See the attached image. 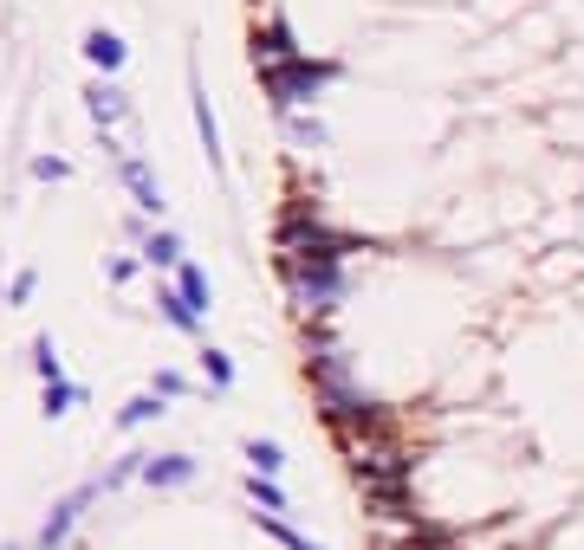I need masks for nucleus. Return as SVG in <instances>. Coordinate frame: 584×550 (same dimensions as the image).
Masks as SVG:
<instances>
[{
    "instance_id": "f3484780",
    "label": "nucleus",
    "mask_w": 584,
    "mask_h": 550,
    "mask_svg": "<svg viewBox=\"0 0 584 550\" xmlns=\"http://www.w3.org/2000/svg\"><path fill=\"white\" fill-rule=\"evenodd\" d=\"M254 518H260V531H267L273 544H286V550H325V544H311L306 531H293L286 518H267V512H254Z\"/></svg>"
},
{
    "instance_id": "20e7f679",
    "label": "nucleus",
    "mask_w": 584,
    "mask_h": 550,
    "mask_svg": "<svg viewBox=\"0 0 584 550\" xmlns=\"http://www.w3.org/2000/svg\"><path fill=\"white\" fill-rule=\"evenodd\" d=\"M91 499H105V479H85L78 492H66V499L46 512V524H39L33 544H39V550H59V544H66V538L78 531V518H85V506H91Z\"/></svg>"
},
{
    "instance_id": "aec40b11",
    "label": "nucleus",
    "mask_w": 584,
    "mask_h": 550,
    "mask_svg": "<svg viewBox=\"0 0 584 550\" xmlns=\"http://www.w3.org/2000/svg\"><path fill=\"white\" fill-rule=\"evenodd\" d=\"M143 460H150V453H123V460H117L111 473H105V492H117V486H130V479H143Z\"/></svg>"
},
{
    "instance_id": "6ab92c4d",
    "label": "nucleus",
    "mask_w": 584,
    "mask_h": 550,
    "mask_svg": "<svg viewBox=\"0 0 584 550\" xmlns=\"http://www.w3.org/2000/svg\"><path fill=\"white\" fill-rule=\"evenodd\" d=\"M33 369H39V382H66V363H59L52 337H33Z\"/></svg>"
},
{
    "instance_id": "f257e3e1",
    "label": "nucleus",
    "mask_w": 584,
    "mask_h": 550,
    "mask_svg": "<svg viewBox=\"0 0 584 550\" xmlns=\"http://www.w3.org/2000/svg\"><path fill=\"white\" fill-rule=\"evenodd\" d=\"M273 247H279V266H345V253H350V240L331 233L311 201H293V208H286Z\"/></svg>"
},
{
    "instance_id": "4be33fe9",
    "label": "nucleus",
    "mask_w": 584,
    "mask_h": 550,
    "mask_svg": "<svg viewBox=\"0 0 584 550\" xmlns=\"http://www.w3.org/2000/svg\"><path fill=\"white\" fill-rule=\"evenodd\" d=\"M286 130H293V143H306V149H318V143H325V130H318L311 117H299V110L286 117Z\"/></svg>"
},
{
    "instance_id": "4468645a",
    "label": "nucleus",
    "mask_w": 584,
    "mask_h": 550,
    "mask_svg": "<svg viewBox=\"0 0 584 550\" xmlns=\"http://www.w3.org/2000/svg\"><path fill=\"white\" fill-rule=\"evenodd\" d=\"M176 292L189 298L195 311H208V272H201V266H189V259H182V266H176Z\"/></svg>"
},
{
    "instance_id": "9d476101",
    "label": "nucleus",
    "mask_w": 584,
    "mask_h": 550,
    "mask_svg": "<svg viewBox=\"0 0 584 550\" xmlns=\"http://www.w3.org/2000/svg\"><path fill=\"white\" fill-rule=\"evenodd\" d=\"M78 402H85V389H78V382H46V389H39V414H46V421L72 414Z\"/></svg>"
},
{
    "instance_id": "1a4fd4ad",
    "label": "nucleus",
    "mask_w": 584,
    "mask_h": 550,
    "mask_svg": "<svg viewBox=\"0 0 584 550\" xmlns=\"http://www.w3.org/2000/svg\"><path fill=\"white\" fill-rule=\"evenodd\" d=\"M85 59H91L98 72H117V66H123V39L105 33V27H91V33H85Z\"/></svg>"
},
{
    "instance_id": "0eeeda50",
    "label": "nucleus",
    "mask_w": 584,
    "mask_h": 550,
    "mask_svg": "<svg viewBox=\"0 0 584 550\" xmlns=\"http://www.w3.org/2000/svg\"><path fill=\"white\" fill-rule=\"evenodd\" d=\"M117 169H123V188L137 194V208H143V214H162V188H156L150 162H143V156H123Z\"/></svg>"
},
{
    "instance_id": "39448f33",
    "label": "nucleus",
    "mask_w": 584,
    "mask_h": 550,
    "mask_svg": "<svg viewBox=\"0 0 584 550\" xmlns=\"http://www.w3.org/2000/svg\"><path fill=\"white\" fill-rule=\"evenodd\" d=\"M293 59H306V52L293 46L286 20H273L267 33H254V66H260V78H267V72H279V66H293Z\"/></svg>"
},
{
    "instance_id": "412c9836",
    "label": "nucleus",
    "mask_w": 584,
    "mask_h": 550,
    "mask_svg": "<svg viewBox=\"0 0 584 550\" xmlns=\"http://www.w3.org/2000/svg\"><path fill=\"white\" fill-rule=\"evenodd\" d=\"M201 369H208V382H215V389H234V363L221 357V350H201Z\"/></svg>"
},
{
    "instance_id": "423d86ee",
    "label": "nucleus",
    "mask_w": 584,
    "mask_h": 550,
    "mask_svg": "<svg viewBox=\"0 0 584 550\" xmlns=\"http://www.w3.org/2000/svg\"><path fill=\"white\" fill-rule=\"evenodd\" d=\"M189 479H195L189 453H150V460H143V486H156V492H176V486H189Z\"/></svg>"
},
{
    "instance_id": "ddd939ff",
    "label": "nucleus",
    "mask_w": 584,
    "mask_h": 550,
    "mask_svg": "<svg viewBox=\"0 0 584 550\" xmlns=\"http://www.w3.org/2000/svg\"><path fill=\"white\" fill-rule=\"evenodd\" d=\"M247 499H254L267 518L286 512V492H279V479H267V473H247Z\"/></svg>"
},
{
    "instance_id": "dca6fc26",
    "label": "nucleus",
    "mask_w": 584,
    "mask_h": 550,
    "mask_svg": "<svg viewBox=\"0 0 584 550\" xmlns=\"http://www.w3.org/2000/svg\"><path fill=\"white\" fill-rule=\"evenodd\" d=\"M156 414H162V396H130V402L117 408V428H143V421H156Z\"/></svg>"
},
{
    "instance_id": "f8f14e48",
    "label": "nucleus",
    "mask_w": 584,
    "mask_h": 550,
    "mask_svg": "<svg viewBox=\"0 0 584 550\" xmlns=\"http://www.w3.org/2000/svg\"><path fill=\"white\" fill-rule=\"evenodd\" d=\"M156 304H162V318H169L176 330H189V337L201 330V311H195V304H189L182 292H176V286H162V292H156Z\"/></svg>"
},
{
    "instance_id": "a211bd4d",
    "label": "nucleus",
    "mask_w": 584,
    "mask_h": 550,
    "mask_svg": "<svg viewBox=\"0 0 584 550\" xmlns=\"http://www.w3.org/2000/svg\"><path fill=\"white\" fill-rule=\"evenodd\" d=\"M247 467H254V473H279V467H286V453H279V440H260V434H254V440H247Z\"/></svg>"
},
{
    "instance_id": "2eb2a0df",
    "label": "nucleus",
    "mask_w": 584,
    "mask_h": 550,
    "mask_svg": "<svg viewBox=\"0 0 584 550\" xmlns=\"http://www.w3.org/2000/svg\"><path fill=\"white\" fill-rule=\"evenodd\" d=\"M143 266H182V240H176L169 227L150 233V240H143Z\"/></svg>"
},
{
    "instance_id": "5701e85b",
    "label": "nucleus",
    "mask_w": 584,
    "mask_h": 550,
    "mask_svg": "<svg viewBox=\"0 0 584 550\" xmlns=\"http://www.w3.org/2000/svg\"><path fill=\"white\" fill-rule=\"evenodd\" d=\"M156 396L169 402V396H189V376H176V369H156Z\"/></svg>"
},
{
    "instance_id": "393cba45",
    "label": "nucleus",
    "mask_w": 584,
    "mask_h": 550,
    "mask_svg": "<svg viewBox=\"0 0 584 550\" xmlns=\"http://www.w3.org/2000/svg\"><path fill=\"white\" fill-rule=\"evenodd\" d=\"M33 286H39V272H13V286H7V298H13V304H27V298H33Z\"/></svg>"
},
{
    "instance_id": "b1692460",
    "label": "nucleus",
    "mask_w": 584,
    "mask_h": 550,
    "mask_svg": "<svg viewBox=\"0 0 584 550\" xmlns=\"http://www.w3.org/2000/svg\"><path fill=\"white\" fill-rule=\"evenodd\" d=\"M33 176L39 182H66V162L59 156H33Z\"/></svg>"
},
{
    "instance_id": "a878e982",
    "label": "nucleus",
    "mask_w": 584,
    "mask_h": 550,
    "mask_svg": "<svg viewBox=\"0 0 584 550\" xmlns=\"http://www.w3.org/2000/svg\"><path fill=\"white\" fill-rule=\"evenodd\" d=\"M137 279V259H111V286H130Z\"/></svg>"
},
{
    "instance_id": "f03ea898",
    "label": "nucleus",
    "mask_w": 584,
    "mask_h": 550,
    "mask_svg": "<svg viewBox=\"0 0 584 550\" xmlns=\"http://www.w3.org/2000/svg\"><path fill=\"white\" fill-rule=\"evenodd\" d=\"M338 78V66L331 59H293V66H279V72H267V98L279 117H293V110H306L325 84Z\"/></svg>"
},
{
    "instance_id": "7ed1b4c3",
    "label": "nucleus",
    "mask_w": 584,
    "mask_h": 550,
    "mask_svg": "<svg viewBox=\"0 0 584 550\" xmlns=\"http://www.w3.org/2000/svg\"><path fill=\"white\" fill-rule=\"evenodd\" d=\"M279 272H286V292H293V304L306 318H325L345 298V272L338 266H279Z\"/></svg>"
},
{
    "instance_id": "6e6552de",
    "label": "nucleus",
    "mask_w": 584,
    "mask_h": 550,
    "mask_svg": "<svg viewBox=\"0 0 584 550\" xmlns=\"http://www.w3.org/2000/svg\"><path fill=\"white\" fill-rule=\"evenodd\" d=\"M85 110H91V123H98V130H111L130 104H123V91H117V84H91V91H85Z\"/></svg>"
},
{
    "instance_id": "9b49d317",
    "label": "nucleus",
    "mask_w": 584,
    "mask_h": 550,
    "mask_svg": "<svg viewBox=\"0 0 584 550\" xmlns=\"http://www.w3.org/2000/svg\"><path fill=\"white\" fill-rule=\"evenodd\" d=\"M195 130H201V149H208V162L221 169V123H215V110H208V91L195 84Z\"/></svg>"
}]
</instances>
